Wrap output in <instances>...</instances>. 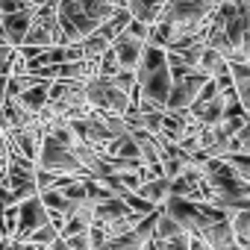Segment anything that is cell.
Returning <instances> with one entry per match:
<instances>
[{
    "instance_id": "6da1fadb",
    "label": "cell",
    "mask_w": 250,
    "mask_h": 250,
    "mask_svg": "<svg viewBox=\"0 0 250 250\" xmlns=\"http://www.w3.org/2000/svg\"><path fill=\"white\" fill-rule=\"evenodd\" d=\"M85 100L94 112H106V115H127L130 106H133V94L121 91L112 80H103V77H94L85 83Z\"/></svg>"
},
{
    "instance_id": "7a4b0ae2",
    "label": "cell",
    "mask_w": 250,
    "mask_h": 250,
    "mask_svg": "<svg viewBox=\"0 0 250 250\" xmlns=\"http://www.w3.org/2000/svg\"><path fill=\"white\" fill-rule=\"evenodd\" d=\"M36 165L42 168V171H50V174H71V177H85V168H83V162L77 159V153L71 150V147H65V145H59L53 136H44V142H42V147H39V159H36Z\"/></svg>"
},
{
    "instance_id": "3957f363",
    "label": "cell",
    "mask_w": 250,
    "mask_h": 250,
    "mask_svg": "<svg viewBox=\"0 0 250 250\" xmlns=\"http://www.w3.org/2000/svg\"><path fill=\"white\" fill-rule=\"evenodd\" d=\"M162 212L165 215H171L188 235H200L212 221L206 218V212H203V203L200 200H188V197H177V194H171L168 200H165V206H162Z\"/></svg>"
},
{
    "instance_id": "277c9868",
    "label": "cell",
    "mask_w": 250,
    "mask_h": 250,
    "mask_svg": "<svg viewBox=\"0 0 250 250\" xmlns=\"http://www.w3.org/2000/svg\"><path fill=\"white\" fill-rule=\"evenodd\" d=\"M68 124H71L74 136H77L83 145H91V147H97V150H106L109 142H115V136H112L109 127H106V121H103L100 112H94V109H91V115L74 118V121H68Z\"/></svg>"
},
{
    "instance_id": "5b68a950",
    "label": "cell",
    "mask_w": 250,
    "mask_h": 250,
    "mask_svg": "<svg viewBox=\"0 0 250 250\" xmlns=\"http://www.w3.org/2000/svg\"><path fill=\"white\" fill-rule=\"evenodd\" d=\"M209 77L206 74H191V77H186V80H177L174 85H171V94H168V103H165V109L168 112H188L191 106H194V100H197V94H200V88H203V83H206Z\"/></svg>"
},
{
    "instance_id": "8992f818",
    "label": "cell",
    "mask_w": 250,
    "mask_h": 250,
    "mask_svg": "<svg viewBox=\"0 0 250 250\" xmlns=\"http://www.w3.org/2000/svg\"><path fill=\"white\" fill-rule=\"evenodd\" d=\"M44 224H50V212L44 209L39 194L24 200V203H18V232H15V241H27V235L36 232Z\"/></svg>"
},
{
    "instance_id": "52a82bcc",
    "label": "cell",
    "mask_w": 250,
    "mask_h": 250,
    "mask_svg": "<svg viewBox=\"0 0 250 250\" xmlns=\"http://www.w3.org/2000/svg\"><path fill=\"white\" fill-rule=\"evenodd\" d=\"M127 221H130V224H139L142 215H136L121 197H109V200L94 203V224H97V227L109 229V227H115V224H127Z\"/></svg>"
},
{
    "instance_id": "ba28073f",
    "label": "cell",
    "mask_w": 250,
    "mask_h": 250,
    "mask_svg": "<svg viewBox=\"0 0 250 250\" xmlns=\"http://www.w3.org/2000/svg\"><path fill=\"white\" fill-rule=\"evenodd\" d=\"M145 47H147V42L130 39V36H118L115 44H112V50H115V56H118V62H121V68H124V71H133V74H136V68H139V62H142V56H145Z\"/></svg>"
},
{
    "instance_id": "9c48e42d",
    "label": "cell",
    "mask_w": 250,
    "mask_h": 250,
    "mask_svg": "<svg viewBox=\"0 0 250 250\" xmlns=\"http://www.w3.org/2000/svg\"><path fill=\"white\" fill-rule=\"evenodd\" d=\"M200 238H203L212 250H241L238 241H235V232H232V221H229V218L209 224V227L200 232Z\"/></svg>"
},
{
    "instance_id": "30bf717a",
    "label": "cell",
    "mask_w": 250,
    "mask_h": 250,
    "mask_svg": "<svg viewBox=\"0 0 250 250\" xmlns=\"http://www.w3.org/2000/svg\"><path fill=\"white\" fill-rule=\"evenodd\" d=\"M33 15L36 9H24V12H12V15H0V21H3V36L12 47H21L27 30L33 27Z\"/></svg>"
},
{
    "instance_id": "8fae6325",
    "label": "cell",
    "mask_w": 250,
    "mask_h": 250,
    "mask_svg": "<svg viewBox=\"0 0 250 250\" xmlns=\"http://www.w3.org/2000/svg\"><path fill=\"white\" fill-rule=\"evenodd\" d=\"M15 100H18L27 112L42 115V109H44L47 100H50V80H39V77H36V83H33L30 88H24Z\"/></svg>"
},
{
    "instance_id": "7c38bea8",
    "label": "cell",
    "mask_w": 250,
    "mask_h": 250,
    "mask_svg": "<svg viewBox=\"0 0 250 250\" xmlns=\"http://www.w3.org/2000/svg\"><path fill=\"white\" fill-rule=\"evenodd\" d=\"M165 6H168V0H130V3H127L133 21H142V24H147V27L159 24Z\"/></svg>"
},
{
    "instance_id": "4fadbf2b",
    "label": "cell",
    "mask_w": 250,
    "mask_h": 250,
    "mask_svg": "<svg viewBox=\"0 0 250 250\" xmlns=\"http://www.w3.org/2000/svg\"><path fill=\"white\" fill-rule=\"evenodd\" d=\"M94 224V203H80L77 212L71 218H65V227L59 229L62 238H71V235H80V232H88Z\"/></svg>"
},
{
    "instance_id": "5bb4252c",
    "label": "cell",
    "mask_w": 250,
    "mask_h": 250,
    "mask_svg": "<svg viewBox=\"0 0 250 250\" xmlns=\"http://www.w3.org/2000/svg\"><path fill=\"white\" fill-rule=\"evenodd\" d=\"M112 44H115V39H112V33H109L106 27H97L94 33H88V36L80 42V47H83V56H85V59H100Z\"/></svg>"
},
{
    "instance_id": "9a60e30c",
    "label": "cell",
    "mask_w": 250,
    "mask_h": 250,
    "mask_svg": "<svg viewBox=\"0 0 250 250\" xmlns=\"http://www.w3.org/2000/svg\"><path fill=\"white\" fill-rule=\"evenodd\" d=\"M136 194H142V197L150 200L153 206H165V200L171 197V180H168V177H147V180L139 186Z\"/></svg>"
},
{
    "instance_id": "2e32d148",
    "label": "cell",
    "mask_w": 250,
    "mask_h": 250,
    "mask_svg": "<svg viewBox=\"0 0 250 250\" xmlns=\"http://www.w3.org/2000/svg\"><path fill=\"white\" fill-rule=\"evenodd\" d=\"M39 197H42V203H44V209H47L50 215H62V218H71V215L77 212V206H80V203L68 200V197H65L62 191H56V188H47V191H42Z\"/></svg>"
},
{
    "instance_id": "e0dca14e",
    "label": "cell",
    "mask_w": 250,
    "mask_h": 250,
    "mask_svg": "<svg viewBox=\"0 0 250 250\" xmlns=\"http://www.w3.org/2000/svg\"><path fill=\"white\" fill-rule=\"evenodd\" d=\"M229 68V62H227V56L221 53V50H215V47H203V56H200V62H197V71L200 74H206V77H215V74H221V71H227Z\"/></svg>"
},
{
    "instance_id": "ac0fdd59",
    "label": "cell",
    "mask_w": 250,
    "mask_h": 250,
    "mask_svg": "<svg viewBox=\"0 0 250 250\" xmlns=\"http://www.w3.org/2000/svg\"><path fill=\"white\" fill-rule=\"evenodd\" d=\"M229 221H232V232H235L238 247H241V250H250V209L232 212Z\"/></svg>"
},
{
    "instance_id": "d6986e66",
    "label": "cell",
    "mask_w": 250,
    "mask_h": 250,
    "mask_svg": "<svg viewBox=\"0 0 250 250\" xmlns=\"http://www.w3.org/2000/svg\"><path fill=\"white\" fill-rule=\"evenodd\" d=\"M177 235H186V229H183L171 215L159 212V221H156V227H153V235H150V238H156V241H168V238H177Z\"/></svg>"
},
{
    "instance_id": "ffe728a7",
    "label": "cell",
    "mask_w": 250,
    "mask_h": 250,
    "mask_svg": "<svg viewBox=\"0 0 250 250\" xmlns=\"http://www.w3.org/2000/svg\"><path fill=\"white\" fill-rule=\"evenodd\" d=\"M59 238H62V235H59V229H56L53 224H44V227H39L36 232L27 235V241L36 244V247H42V250H47V247H50L53 241H59Z\"/></svg>"
},
{
    "instance_id": "44dd1931",
    "label": "cell",
    "mask_w": 250,
    "mask_h": 250,
    "mask_svg": "<svg viewBox=\"0 0 250 250\" xmlns=\"http://www.w3.org/2000/svg\"><path fill=\"white\" fill-rule=\"evenodd\" d=\"M124 68H121V62H118V56H115V50L109 47L100 59H97V77H103V80H112V77H118Z\"/></svg>"
},
{
    "instance_id": "7402d4cb",
    "label": "cell",
    "mask_w": 250,
    "mask_h": 250,
    "mask_svg": "<svg viewBox=\"0 0 250 250\" xmlns=\"http://www.w3.org/2000/svg\"><path fill=\"white\" fill-rule=\"evenodd\" d=\"M221 159L235 171L238 180H247L250 183V153H224Z\"/></svg>"
},
{
    "instance_id": "603a6c76",
    "label": "cell",
    "mask_w": 250,
    "mask_h": 250,
    "mask_svg": "<svg viewBox=\"0 0 250 250\" xmlns=\"http://www.w3.org/2000/svg\"><path fill=\"white\" fill-rule=\"evenodd\" d=\"M121 200H124V203H127V206H130V209H133L136 215H142V218L159 209V206H153L150 200H145V197H142V194H136V191H130V194H124Z\"/></svg>"
},
{
    "instance_id": "cb8c5ba5",
    "label": "cell",
    "mask_w": 250,
    "mask_h": 250,
    "mask_svg": "<svg viewBox=\"0 0 250 250\" xmlns=\"http://www.w3.org/2000/svg\"><path fill=\"white\" fill-rule=\"evenodd\" d=\"M188 244H191V235L186 232V235H177V238H168V241H156V250H188Z\"/></svg>"
},
{
    "instance_id": "d4e9b609",
    "label": "cell",
    "mask_w": 250,
    "mask_h": 250,
    "mask_svg": "<svg viewBox=\"0 0 250 250\" xmlns=\"http://www.w3.org/2000/svg\"><path fill=\"white\" fill-rule=\"evenodd\" d=\"M121 36H130V39H142V42H147V39H150V27L142 24V21H130L127 30H124Z\"/></svg>"
},
{
    "instance_id": "484cf974",
    "label": "cell",
    "mask_w": 250,
    "mask_h": 250,
    "mask_svg": "<svg viewBox=\"0 0 250 250\" xmlns=\"http://www.w3.org/2000/svg\"><path fill=\"white\" fill-rule=\"evenodd\" d=\"M33 9L30 0H0V15H12V12H24Z\"/></svg>"
},
{
    "instance_id": "4316f807",
    "label": "cell",
    "mask_w": 250,
    "mask_h": 250,
    "mask_svg": "<svg viewBox=\"0 0 250 250\" xmlns=\"http://www.w3.org/2000/svg\"><path fill=\"white\" fill-rule=\"evenodd\" d=\"M65 241H68V247H71V250H91V238H88V232L71 235V238H65Z\"/></svg>"
},
{
    "instance_id": "83f0119b",
    "label": "cell",
    "mask_w": 250,
    "mask_h": 250,
    "mask_svg": "<svg viewBox=\"0 0 250 250\" xmlns=\"http://www.w3.org/2000/svg\"><path fill=\"white\" fill-rule=\"evenodd\" d=\"M9 153H12V147H9V139H6V133H3V130H0V165H6Z\"/></svg>"
},
{
    "instance_id": "f1b7e54d",
    "label": "cell",
    "mask_w": 250,
    "mask_h": 250,
    "mask_svg": "<svg viewBox=\"0 0 250 250\" xmlns=\"http://www.w3.org/2000/svg\"><path fill=\"white\" fill-rule=\"evenodd\" d=\"M6 250H42V247H36V244H30V241H9Z\"/></svg>"
},
{
    "instance_id": "f546056e",
    "label": "cell",
    "mask_w": 250,
    "mask_h": 250,
    "mask_svg": "<svg viewBox=\"0 0 250 250\" xmlns=\"http://www.w3.org/2000/svg\"><path fill=\"white\" fill-rule=\"evenodd\" d=\"M188 250H212V247H209V244H206L200 235H191V244H188Z\"/></svg>"
},
{
    "instance_id": "4dcf8cb0",
    "label": "cell",
    "mask_w": 250,
    "mask_h": 250,
    "mask_svg": "<svg viewBox=\"0 0 250 250\" xmlns=\"http://www.w3.org/2000/svg\"><path fill=\"white\" fill-rule=\"evenodd\" d=\"M6 85H9V74H0V106L6 103Z\"/></svg>"
},
{
    "instance_id": "1f68e13d",
    "label": "cell",
    "mask_w": 250,
    "mask_h": 250,
    "mask_svg": "<svg viewBox=\"0 0 250 250\" xmlns=\"http://www.w3.org/2000/svg\"><path fill=\"white\" fill-rule=\"evenodd\" d=\"M47 250H71V247H68V241H65V238H59V241H53Z\"/></svg>"
}]
</instances>
